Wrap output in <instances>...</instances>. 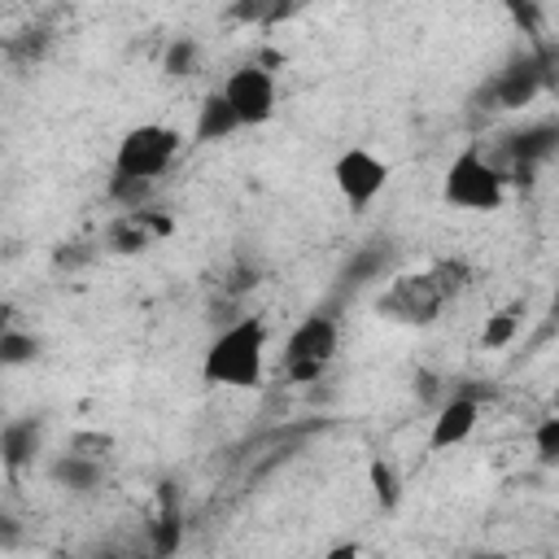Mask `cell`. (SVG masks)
Masks as SVG:
<instances>
[{"mask_svg": "<svg viewBox=\"0 0 559 559\" xmlns=\"http://www.w3.org/2000/svg\"><path fill=\"white\" fill-rule=\"evenodd\" d=\"M201 376L205 384H218V389H258L266 376V323L253 314L227 323L210 341L201 358Z\"/></svg>", "mask_w": 559, "mask_h": 559, "instance_id": "cell-1", "label": "cell"}, {"mask_svg": "<svg viewBox=\"0 0 559 559\" xmlns=\"http://www.w3.org/2000/svg\"><path fill=\"white\" fill-rule=\"evenodd\" d=\"M441 201L467 214H493L507 201V175L480 148H463L441 175Z\"/></svg>", "mask_w": 559, "mask_h": 559, "instance_id": "cell-2", "label": "cell"}, {"mask_svg": "<svg viewBox=\"0 0 559 559\" xmlns=\"http://www.w3.org/2000/svg\"><path fill=\"white\" fill-rule=\"evenodd\" d=\"M179 157V131L166 122H140L131 131H122L118 148H114V175L118 179H157L170 162Z\"/></svg>", "mask_w": 559, "mask_h": 559, "instance_id": "cell-3", "label": "cell"}, {"mask_svg": "<svg viewBox=\"0 0 559 559\" xmlns=\"http://www.w3.org/2000/svg\"><path fill=\"white\" fill-rule=\"evenodd\" d=\"M441 306H445V297H441V288L432 284L428 271H402L376 297L380 319L402 323V328H428V323H437Z\"/></svg>", "mask_w": 559, "mask_h": 559, "instance_id": "cell-4", "label": "cell"}, {"mask_svg": "<svg viewBox=\"0 0 559 559\" xmlns=\"http://www.w3.org/2000/svg\"><path fill=\"white\" fill-rule=\"evenodd\" d=\"M218 96L227 100V109L236 114L240 127H266V122L275 118V109H280L275 74H271L266 66H258V61L236 66V70L223 79Z\"/></svg>", "mask_w": 559, "mask_h": 559, "instance_id": "cell-5", "label": "cell"}, {"mask_svg": "<svg viewBox=\"0 0 559 559\" xmlns=\"http://www.w3.org/2000/svg\"><path fill=\"white\" fill-rule=\"evenodd\" d=\"M332 183H336V192L345 197V205L349 210H367L384 188H389V162L384 157H376L371 148H345L336 162H332Z\"/></svg>", "mask_w": 559, "mask_h": 559, "instance_id": "cell-6", "label": "cell"}, {"mask_svg": "<svg viewBox=\"0 0 559 559\" xmlns=\"http://www.w3.org/2000/svg\"><path fill=\"white\" fill-rule=\"evenodd\" d=\"M336 341H341V332H336L332 314H306L284 341V367H301V362L328 367L336 354Z\"/></svg>", "mask_w": 559, "mask_h": 559, "instance_id": "cell-7", "label": "cell"}, {"mask_svg": "<svg viewBox=\"0 0 559 559\" xmlns=\"http://www.w3.org/2000/svg\"><path fill=\"white\" fill-rule=\"evenodd\" d=\"M170 231H175V218H170V214H162V210H153V205H140V210H127L122 218H114L105 245H109L114 253H144L148 245L166 240Z\"/></svg>", "mask_w": 559, "mask_h": 559, "instance_id": "cell-8", "label": "cell"}, {"mask_svg": "<svg viewBox=\"0 0 559 559\" xmlns=\"http://www.w3.org/2000/svg\"><path fill=\"white\" fill-rule=\"evenodd\" d=\"M476 424H480V402L467 397V393H454V397L437 411V419H432V428H428V450L441 454V450L463 445V441L476 432Z\"/></svg>", "mask_w": 559, "mask_h": 559, "instance_id": "cell-9", "label": "cell"}, {"mask_svg": "<svg viewBox=\"0 0 559 559\" xmlns=\"http://www.w3.org/2000/svg\"><path fill=\"white\" fill-rule=\"evenodd\" d=\"M48 476H52L61 489H74V493H92V489L100 485L105 467H100V459H96V454H74V450H70V454L52 459Z\"/></svg>", "mask_w": 559, "mask_h": 559, "instance_id": "cell-10", "label": "cell"}, {"mask_svg": "<svg viewBox=\"0 0 559 559\" xmlns=\"http://www.w3.org/2000/svg\"><path fill=\"white\" fill-rule=\"evenodd\" d=\"M236 131H240L236 114L227 109V100H223L218 92H210V96L201 100V109H197L192 140H197V144H218V140H227V135H236Z\"/></svg>", "mask_w": 559, "mask_h": 559, "instance_id": "cell-11", "label": "cell"}, {"mask_svg": "<svg viewBox=\"0 0 559 559\" xmlns=\"http://www.w3.org/2000/svg\"><path fill=\"white\" fill-rule=\"evenodd\" d=\"M39 450V419H9L0 424V459L4 467H26Z\"/></svg>", "mask_w": 559, "mask_h": 559, "instance_id": "cell-12", "label": "cell"}, {"mask_svg": "<svg viewBox=\"0 0 559 559\" xmlns=\"http://www.w3.org/2000/svg\"><path fill=\"white\" fill-rule=\"evenodd\" d=\"M367 485H371V493H376V502L384 511H393L402 502V476H397V467L389 459H371L367 463Z\"/></svg>", "mask_w": 559, "mask_h": 559, "instance_id": "cell-13", "label": "cell"}, {"mask_svg": "<svg viewBox=\"0 0 559 559\" xmlns=\"http://www.w3.org/2000/svg\"><path fill=\"white\" fill-rule=\"evenodd\" d=\"M428 275H432V284L441 288V297H445V301L472 288V266H467L463 258H441V262H432V266H428Z\"/></svg>", "mask_w": 559, "mask_h": 559, "instance_id": "cell-14", "label": "cell"}, {"mask_svg": "<svg viewBox=\"0 0 559 559\" xmlns=\"http://www.w3.org/2000/svg\"><path fill=\"white\" fill-rule=\"evenodd\" d=\"M35 358H39V341L31 332H13V328L0 332V367H26Z\"/></svg>", "mask_w": 559, "mask_h": 559, "instance_id": "cell-15", "label": "cell"}, {"mask_svg": "<svg viewBox=\"0 0 559 559\" xmlns=\"http://www.w3.org/2000/svg\"><path fill=\"white\" fill-rule=\"evenodd\" d=\"M533 92H537V70H533V66H524V70H507L502 83H498V100H502L507 109L533 100Z\"/></svg>", "mask_w": 559, "mask_h": 559, "instance_id": "cell-16", "label": "cell"}, {"mask_svg": "<svg viewBox=\"0 0 559 559\" xmlns=\"http://www.w3.org/2000/svg\"><path fill=\"white\" fill-rule=\"evenodd\" d=\"M179 542H183L179 511H175V507H166V511L157 515V524H153V555H157V559H170V555L179 550Z\"/></svg>", "mask_w": 559, "mask_h": 559, "instance_id": "cell-17", "label": "cell"}, {"mask_svg": "<svg viewBox=\"0 0 559 559\" xmlns=\"http://www.w3.org/2000/svg\"><path fill=\"white\" fill-rule=\"evenodd\" d=\"M515 328H520V319H515L511 310H498V314L485 319V328H480V345H485V349H502V345H511Z\"/></svg>", "mask_w": 559, "mask_h": 559, "instance_id": "cell-18", "label": "cell"}, {"mask_svg": "<svg viewBox=\"0 0 559 559\" xmlns=\"http://www.w3.org/2000/svg\"><path fill=\"white\" fill-rule=\"evenodd\" d=\"M153 192V183L148 179H109V197L118 201V205H127V210H140V201Z\"/></svg>", "mask_w": 559, "mask_h": 559, "instance_id": "cell-19", "label": "cell"}, {"mask_svg": "<svg viewBox=\"0 0 559 559\" xmlns=\"http://www.w3.org/2000/svg\"><path fill=\"white\" fill-rule=\"evenodd\" d=\"M533 445H537L542 463H555L559 459V419H542L537 432H533Z\"/></svg>", "mask_w": 559, "mask_h": 559, "instance_id": "cell-20", "label": "cell"}, {"mask_svg": "<svg viewBox=\"0 0 559 559\" xmlns=\"http://www.w3.org/2000/svg\"><path fill=\"white\" fill-rule=\"evenodd\" d=\"M192 66H197V44L192 39H175L166 48V70L170 74H192Z\"/></svg>", "mask_w": 559, "mask_h": 559, "instance_id": "cell-21", "label": "cell"}, {"mask_svg": "<svg viewBox=\"0 0 559 559\" xmlns=\"http://www.w3.org/2000/svg\"><path fill=\"white\" fill-rule=\"evenodd\" d=\"M323 559H362V546H358V542H341V546H332Z\"/></svg>", "mask_w": 559, "mask_h": 559, "instance_id": "cell-22", "label": "cell"}, {"mask_svg": "<svg viewBox=\"0 0 559 559\" xmlns=\"http://www.w3.org/2000/svg\"><path fill=\"white\" fill-rule=\"evenodd\" d=\"M9 319H13V306H9V301H0V332L9 328Z\"/></svg>", "mask_w": 559, "mask_h": 559, "instance_id": "cell-23", "label": "cell"}, {"mask_svg": "<svg viewBox=\"0 0 559 559\" xmlns=\"http://www.w3.org/2000/svg\"><path fill=\"white\" fill-rule=\"evenodd\" d=\"M472 559H507V555H498V550H485V555H472Z\"/></svg>", "mask_w": 559, "mask_h": 559, "instance_id": "cell-24", "label": "cell"}, {"mask_svg": "<svg viewBox=\"0 0 559 559\" xmlns=\"http://www.w3.org/2000/svg\"><path fill=\"white\" fill-rule=\"evenodd\" d=\"M0 144H4V131H0Z\"/></svg>", "mask_w": 559, "mask_h": 559, "instance_id": "cell-25", "label": "cell"}]
</instances>
